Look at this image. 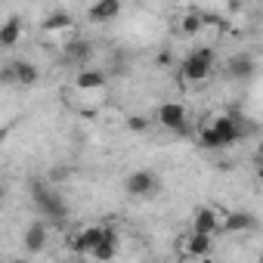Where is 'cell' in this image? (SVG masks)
<instances>
[{
  "mask_svg": "<svg viewBox=\"0 0 263 263\" xmlns=\"http://www.w3.org/2000/svg\"><path fill=\"white\" fill-rule=\"evenodd\" d=\"M118 245H121L118 229L105 226V229H102V238H99V245H96V251H93V260H96V263H108V260H115Z\"/></svg>",
  "mask_w": 263,
  "mask_h": 263,
  "instance_id": "obj_10",
  "label": "cell"
},
{
  "mask_svg": "<svg viewBox=\"0 0 263 263\" xmlns=\"http://www.w3.org/2000/svg\"><path fill=\"white\" fill-rule=\"evenodd\" d=\"M10 263H28V260H25V257H16V260H10Z\"/></svg>",
  "mask_w": 263,
  "mask_h": 263,
  "instance_id": "obj_22",
  "label": "cell"
},
{
  "mask_svg": "<svg viewBox=\"0 0 263 263\" xmlns=\"http://www.w3.org/2000/svg\"><path fill=\"white\" fill-rule=\"evenodd\" d=\"M211 248H214V238L211 235H198V232H189L183 241H180V251L186 254V257H208L211 254Z\"/></svg>",
  "mask_w": 263,
  "mask_h": 263,
  "instance_id": "obj_11",
  "label": "cell"
},
{
  "mask_svg": "<svg viewBox=\"0 0 263 263\" xmlns=\"http://www.w3.org/2000/svg\"><path fill=\"white\" fill-rule=\"evenodd\" d=\"M47 238H50V229H47V223H44V220L28 223V226H25V232H22V248H25L28 254H37V251H44V248H47Z\"/></svg>",
  "mask_w": 263,
  "mask_h": 263,
  "instance_id": "obj_8",
  "label": "cell"
},
{
  "mask_svg": "<svg viewBox=\"0 0 263 263\" xmlns=\"http://www.w3.org/2000/svg\"><path fill=\"white\" fill-rule=\"evenodd\" d=\"M90 56H93V44H90V41L71 37V41L65 44V59H68V62H78V65H81V62H87Z\"/></svg>",
  "mask_w": 263,
  "mask_h": 263,
  "instance_id": "obj_15",
  "label": "cell"
},
{
  "mask_svg": "<svg viewBox=\"0 0 263 263\" xmlns=\"http://www.w3.org/2000/svg\"><path fill=\"white\" fill-rule=\"evenodd\" d=\"M201 22H204V19H201L198 13H192V16L183 19V31H186V34H198V31H201Z\"/></svg>",
  "mask_w": 263,
  "mask_h": 263,
  "instance_id": "obj_19",
  "label": "cell"
},
{
  "mask_svg": "<svg viewBox=\"0 0 263 263\" xmlns=\"http://www.w3.org/2000/svg\"><path fill=\"white\" fill-rule=\"evenodd\" d=\"M257 158H260V161H263V143H260V146H257Z\"/></svg>",
  "mask_w": 263,
  "mask_h": 263,
  "instance_id": "obj_21",
  "label": "cell"
},
{
  "mask_svg": "<svg viewBox=\"0 0 263 263\" xmlns=\"http://www.w3.org/2000/svg\"><path fill=\"white\" fill-rule=\"evenodd\" d=\"M158 189V177H155V171H134L127 177V192L130 195H137V198H149L152 192Z\"/></svg>",
  "mask_w": 263,
  "mask_h": 263,
  "instance_id": "obj_7",
  "label": "cell"
},
{
  "mask_svg": "<svg viewBox=\"0 0 263 263\" xmlns=\"http://www.w3.org/2000/svg\"><path fill=\"white\" fill-rule=\"evenodd\" d=\"M37 65L34 62H25V59H19V62H13L10 68H7V78H13V81H19L22 87H31L34 81H37Z\"/></svg>",
  "mask_w": 263,
  "mask_h": 263,
  "instance_id": "obj_13",
  "label": "cell"
},
{
  "mask_svg": "<svg viewBox=\"0 0 263 263\" xmlns=\"http://www.w3.org/2000/svg\"><path fill=\"white\" fill-rule=\"evenodd\" d=\"M74 22H71V16L68 13H50L47 19H44V31H50V34H59V31H68Z\"/></svg>",
  "mask_w": 263,
  "mask_h": 263,
  "instance_id": "obj_18",
  "label": "cell"
},
{
  "mask_svg": "<svg viewBox=\"0 0 263 263\" xmlns=\"http://www.w3.org/2000/svg\"><path fill=\"white\" fill-rule=\"evenodd\" d=\"M105 71L102 68H81L78 74H74V90L78 93H99L102 87H105Z\"/></svg>",
  "mask_w": 263,
  "mask_h": 263,
  "instance_id": "obj_9",
  "label": "cell"
},
{
  "mask_svg": "<svg viewBox=\"0 0 263 263\" xmlns=\"http://www.w3.org/2000/svg\"><path fill=\"white\" fill-rule=\"evenodd\" d=\"M31 198H34L37 211H41L50 223H62V220L68 217V208H65V201H62V195H59L56 189H50V186H44V183H31Z\"/></svg>",
  "mask_w": 263,
  "mask_h": 263,
  "instance_id": "obj_3",
  "label": "cell"
},
{
  "mask_svg": "<svg viewBox=\"0 0 263 263\" xmlns=\"http://www.w3.org/2000/svg\"><path fill=\"white\" fill-rule=\"evenodd\" d=\"M223 220H226V211H220V208H214V204H204V208H198L195 217H192V232L214 238V232H223Z\"/></svg>",
  "mask_w": 263,
  "mask_h": 263,
  "instance_id": "obj_4",
  "label": "cell"
},
{
  "mask_svg": "<svg viewBox=\"0 0 263 263\" xmlns=\"http://www.w3.org/2000/svg\"><path fill=\"white\" fill-rule=\"evenodd\" d=\"M118 13H121V4H118V0H99V4H93V7L87 10V16H90L93 22H111V19H118Z\"/></svg>",
  "mask_w": 263,
  "mask_h": 263,
  "instance_id": "obj_14",
  "label": "cell"
},
{
  "mask_svg": "<svg viewBox=\"0 0 263 263\" xmlns=\"http://www.w3.org/2000/svg\"><path fill=\"white\" fill-rule=\"evenodd\" d=\"M155 118L164 130H186V124H189V111L183 102H161Z\"/></svg>",
  "mask_w": 263,
  "mask_h": 263,
  "instance_id": "obj_6",
  "label": "cell"
},
{
  "mask_svg": "<svg viewBox=\"0 0 263 263\" xmlns=\"http://www.w3.org/2000/svg\"><path fill=\"white\" fill-rule=\"evenodd\" d=\"M19 37H22V25H19V19L13 16V19H7L4 25H0V47H16L19 44Z\"/></svg>",
  "mask_w": 263,
  "mask_h": 263,
  "instance_id": "obj_17",
  "label": "cell"
},
{
  "mask_svg": "<svg viewBox=\"0 0 263 263\" xmlns=\"http://www.w3.org/2000/svg\"><path fill=\"white\" fill-rule=\"evenodd\" d=\"M226 74L235 78V81L251 78V74H254V56H248V53H235V56H229V59H226Z\"/></svg>",
  "mask_w": 263,
  "mask_h": 263,
  "instance_id": "obj_12",
  "label": "cell"
},
{
  "mask_svg": "<svg viewBox=\"0 0 263 263\" xmlns=\"http://www.w3.org/2000/svg\"><path fill=\"white\" fill-rule=\"evenodd\" d=\"M251 226H254V214H248V211H226L223 232H248Z\"/></svg>",
  "mask_w": 263,
  "mask_h": 263,
  "instance_id": "obj_16",
  "label": "cell"
},
{
  "mask_svg": "<svg viewBox=\"0 0 263 263\" xmlns=\"http://www.w3.org/2000/svg\"><path fill=\"white\" fill-rule=\"evenodd\" d=\"M127 124H130V130H146V124H149V121H146V118H140V115H134Z\"/></svg>",
  "mask_w": 263,
  "mask_h": 263,
  "instance_id": "obj_20",
  "label": "cell"
},
{
  "mask_svg": "<svg viewBox=\"0 0 263 263\" xmlns=\"http://www.w3.org/2000/svg\"><path fill=\"white\" fill-rule=\"evenodd\" d=\"M102 223H90V226H81V229H74L71 232V238H68V248L74 251V254H90L93 257V251H96V245H99V238H102Z\"/></svg>",
  "mask_w": 263,
  "mask_h": 263,
  "instance_id": "obj_5",
  "label": "cell"
},
{
  "mask_svg": "<svg viewBox=\"0 0 263 263\" xmlns=\"http://www.w3.org/2000/svg\"><path fill=\"white\" fill-rule=\"evenodd\" d=\"M214 62H217L214 50H211V47H198V50H192V53L183 59V65H180V78H183L186 84H201V81L211 78Z\"/></svg>",
  "mask_w": 263,
  "mask_h": 263,
  "instance_id": "obj_2",
  "label": "cell"
},
{
  "mask_svg": "<svg viewBox=\"0 0 263 263\" xmlns=\"http://www.w3.org/2000/svg\"><path fill=\"white\" fill-rule=\"evenodd\" d=\"M238 137H241V124L235 118H229V115H217V118H211V121L201 124L198 146H204V149H226Z\"/></svg>",
  "mask_w": 263,
  "mask_h": 263,
  "instance_id": "obj_1",
  "label": "cell"
}]
</instances>
